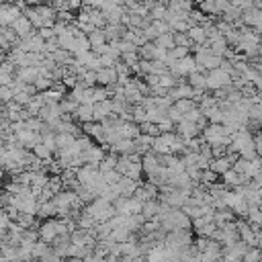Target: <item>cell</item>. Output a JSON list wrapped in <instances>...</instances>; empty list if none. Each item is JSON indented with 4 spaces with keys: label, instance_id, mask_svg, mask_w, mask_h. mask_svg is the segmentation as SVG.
Masks as SVG:
<instances>
[{
    "label": "cell",
    "instance_id": "6",
    "mask_svg": "<svg viewBox=\"0 0 262 262\" xmlns=\"http://www.w3.org/2000/svg\"><path fill=\"white\" fill-rule=\"evenodd\" d=\"M115 102H113V96L106 98V100H98L94 102V121H104L106 117H111L115 113Z\"/></svg>",
    "mask_w": 262,
    "mask_h": 262
},
{
    "label": "cell",
    "instance_id": "48",
    "mask_svg": "<svg viewBox=\"0 0 262 262\" xmlns=\"http://www.w3.org/2000/svg\"><path fill=\"white\" fill-rule=\"evenodd\" d=\"M256 31H258V33H260V35H262V23H260V25H258V27H256Z\"/></svg>",
    "mask_w": 262,
    "mask_h": 262
},
{
    "label": "cell",
    "instance_id": "38",
    "mask_svg": "<svg viewBox=\"0 0 262 262\" xmlns=\"http://www.w3.org/2000/svg\"><path fill=\"white\" fill-rule=\"evenodd\" d=\"M158 125H160L162 133H164V131H176V123H174L170 117H166V119H164L162 123H158Z\"/></svg>",
    "mask_w": 262,
    "mask_h": 262
},
{
    "label": "cell",
    "instance_id": "16",
    "mask_svg": "<svg viewBox=\"0 0 262 262\" xmlns=\"http://www.w3.org/2000/svg\"><path fill=\"white\" fill-rule=\"evenodd\" d=\"M188 35H190V39L194 41V45L209 43V37H207V29H205V25H192V27L188 29Z\"/></svg>",
    "mask_w": 262,
    "mask_h": 262
},
{
    "label": "cell",
    "instance_id": "4",
    "mask_svg": "<svg viewBox=\"0 0 262 262\" xmlns=\"http://www.w3.org/2000/svg\"><path fill=\"white\" fill-rule=\"evenodd\" d=\"M14 135H16V141H18L20 145L31 147V149L35 147V143L41 141V133L35 131V129H31V127H27V129H23V131H16Z\"/></svg>",
    "mask_w": 262,
    "mask_h": 262
},
{
    "label": "cell",
    "instance_id": "27",
    "mask_svg": "<svg viewBox=\"0 0 262 262\" xmlns=\"http://www.w3.org/2000/svg\"><path fill=\"white\" fill-rule=\"evenodd\" d=\"M174 41H176V45H184V47H194V41L190 39V35H188V31L186 33H180V31H174Z\"/></svg>",
    "mask_w": 262,
    "mask_h": 262
},
{
    "label": "cell",
    "instance_id": "24",
    "mask_svg": "<svg viewBox=\"0 0 262 262\" xmlns=\"http://www.w3.org/2000/svg\"><path fill=\"white\" fill-rule=\"evenodd\" d=\"M156 45H160V47H164V49H172V47H176V41H174V31L162 33V35L156 39Z\"/></svg>",
    "mask_w": 262,
    "mask_h": 262
},
{
    "label": "cell",
    "instance_id": "18",
    "mask_svg": "<svg viewBox=\"0 0 262 262\" xmlns=\"http://www.w3.org/2000/svg\"><path fill=\"white\" fill-rule=\"evenodd\" d=\"M111 237H113L115 242H119V244H123V242H129V239H135V231H131L129 227H125V225H121V227H115V229L111 231Z\"/></svg>",
    "mask_w": 262,
    "mask_h": 262
},
{
    "label": "cell",
    "instance_id": "22",
    "mask_svg": "<svg viewBox=\"0 0 262 262\" xmlns=\"http://www.w3.org/2000/svg\"><path fill=\"white\" fill-rule=\"evenodd\" d=\"M160 205L162 203H158L156 199H151V201H145L143 203V217H145V221L147 219H154V217H158V213H160Z\"/></svg>",
    "mask_w": 262,
    "mask_h": 262
},
{
    "label": "cell",
    "instance_id": "20",
    "mask_svg": "<svg viewBox=\"0 0 262 262\" xmlns=\"http://www.w3.org/2000/svg\"><path fill=\"white\" fill-rule=\"evenodd\" d=\"M74 141H76V135H74V133L61 131V133L55 135V145H57V149H66V147H70ZM57 149H55V151H57Z\"/></svg>",
    "mask_w": 262,
    "mask_h": 262
},
{
    "label": "cell",
    "instance_id": "25",
    "mask_svg": "<svg viewBox=\"0 0 262 262\" xmlns=\"http://www.w3.org/2000/svg\"><path fill=\"white\" fill-rule=\"evenodd\" d=\"M209 45H211L213 53H217V55H225V51L229 49V43H227L225 35H223V37H219V39H213V41H209Z\"/></svg>",
    "mask_w": 262,
    "mask_h": 262
},
{
    "label": "cell",
    "instance_id": "29",
    "mask_svg": "<svg viewBox=\"0 0 262 262\" xmlns=\"http://www.w3.org/2000/svg\"><path fill=\"white\" fill-rule=\"evenodd\" d=\"M149 14H151V18H166V14H168V4L154 2V6L149 8Z\"/></svg>",
    "mask_w": 262,
    "mask_h": 262
},
{
    "label": "cell",
    "instance_id": "30",
    "mask_svg": "<svg viewBox=\"0 0 262 262\" xmlns=\"http://www.w3.org/2000/svg\"><path fill=\"white\" fill-rule=\"evenodd\" d=\"M174 106H176L178 111H182V113H188L190 108H194V106H199V104H196L194 98H178V100L174 102Z\"/></svg>",
    "mask_w": 262,
    "mask_h": 262
},
{
    "label": "cell",
    "instance_id": "9",
    "mask_svg": "<svg viewBox=\"0 0 262 262\" xmlns=\"http://www.w3.org/2000/svg\"><path fill=\"white\" fill-rule=\"evenodd\" d=\"M10 27L16 31V35H18V37H27V35H31V33H33V27H35V25H33V23H31V18L23 12V14H20V16L10 25Z\"/></svg>",
    "mask_w": 262,
    "mask_h": 262
},
{
    "label": "cell",
    "instance_id": "39",
    "mask_svg": "<svg viewBox=\"0 0 262 262\" xmlns=\"http://www.w3.org/2000/svg\"><path fill=\"white\" fill-rule=\"evenodd\" d=\"M100 61H102V68H111V66H115L119 59H117L115 55H111V53H104V55H100Z\"/></svg>",
    "mask_w": 262,
    "mask_h": 262
},
{
    "label": "cell",
    "instance_id": "33",
    "mask_svg": "<svg viewBox=\"0 0 262 262\" xmlns=\"http://www.w3.org/2000/svg\"><path fill=\"white\" fill-rule=\"evenodd\" d=\"M154 53H156V41H147L145 45L139 47V55L143 59H154Z\"/></svg>",
    "mask_w": 262,
    "mask_h": 262
},
{
    "label": "cell",
    "instance_id": "12",
    "mask_svg": "<svg viewBox=\"0 0 262 262\" xmlns=\"http://www.w3.org/2000/svg\"><path fill=\"white\" fill-rule=\"evenodd\" d=\"M16 78H20L23 82H35L39 78V66H25V68H16L14 72Z\"/></svg>",
    "mask_w": 262,
    "mask_h": 262
},
{
    "label": "cell",
    "instance_id": "49",
    "mask_svg": "<svg viewBox=\"0 0 262 262\" xmlns=\"http://www.w3.org/2000/svg\"><path fill=\"white\" fill-rule=\"evenodd\" d=\"M192 2H194V4H203L205 0H192Z\"/></svg>",
    "mask_w": 262,
    "mask_h": 262
},
{
    "label": "cell",
    "instance_id": "21",
    "mask_svg": "<svg viewBox=\"0 0 262 262\" xmlns=\"http://www.w3.org/2000/svg\"><path fill=\"white\" fill-rule=\"evenodd\" d=\"M117 162H119V154H113V151H106V156L100 160V164H98V168H100V172H108V170H113V168H117Z\"/></svg>",
    "mask_w": 262,
    "mask_h": 262
},
{
    "label": "cell",
    "instance_id": "19",
    "mask_svg": "<svg viewBox=\"0 0 262 262\" xmlns=\"http://www.w3.org/2000/svg\"><path fill=\"white\" fill-rule=\"evenodd\" d=\"M188 82L196 90H209L207 88V74L205 72H192V74H188Z\"/></svg>",
    "mask_w": 262,
    "mask_h": 262
},
{
    "label": "cell",
    "instance_id": "45",
    "mask_svg": "<svg viewBox=\"0 0 262 262\" xmlns=\"http://www.w3.org/2000/svg\"><path fill=\"white\" fill-rule=\"evenodd\" d=\"M94 29H96V27H94L92 23H84V25H80V31H82V33H86V35H90Z\"/></svg>",
    "mask_w": 262,
    "mask_h": 262
},
{
    "label": "cell",
    "instance_id": "42",
    "mask_svg": "<svg viewBox=\"0 0 262 262\" xmlns=\"http://www.w3.org/2000/svg\"><path fill=\"white\" fill-rule=\"evenodd\" d=\"M143 33H145V37H147L149 41H156V39L160 37V33L156 31V27H154V25H149V27H145V29H143Z\"/></svg>",
    "mask_w": 262,
    "mask_h": 262
},
{
    "label": "cell",
    "instance_id": "47",
    "mask_svg": "<svg viewBox=\"0 0 262 262\" xmlns=\"http://www.w3.org/2000/svg\"><path fill=\"white\" fill-rule=\"evenodd\" d=\"M151 2H160V4H168L170 0H151Z\"/></svg>",
    "mask_w": 262,
    "mask_h": 262
},
{
    "label": "cell",
    "instance_id": "44",
    "mask_svg": "<svg viewBox=\"0 0 262 262\" xmlns=\"http://www.w3.org/2000/svg\"><path fill=\"white\" fill-rule=\"evenodd\" d=\"M12 80H14V74H2V72H0V84H2V86L12 84Z\"/></svg>",
    "mask_w": 262,
    "mask_h": 262
},
{
    "label": "cell",
    "instance_id": "13",
    "mask_svg": "<svg viewBox=\"0 0 262 262\" xmlns=\"http://www.w3.org/2000/svg\"><path fill=\"white\" fill-rule=\"evenodd\" d=\"M117 80H119V74H117L115 66H111V68H100V70H98V84L108 86V84H115Z\"/></svg>",
    "mask_w": 262,
    "mask_h": 262
},
{
    "label": "cell",
    "instance_id": "26",
    "mask_svg": "<svg viewBox=\"0 0 262 262\" xmlns=\"http://www.w3.org/2000/svg\"><path fill=\"white\" fill-rule=\"evenodd\" d=\"M88 39H90L92 47H98V45L106 43V35H104V29H94V31L88 35Z\"/></svg>",
    "mask_w": 262,
    "mask_h": 262
},
{
    "label": "cell",
    "instance_id": "40",
    "mask_svg": "<svg viewBox=\"0 0 262 262\" xmlns=\"http://www.w3.org/2000/svg\"><path fill=\"white\" fill-rule=\"evenodd\" d=\"M39 35H41L43 39H53V37H57V33H55L53 27H43V29H39Z\"/></svg>",
    "mask_w": 262,
    "mask_h": 262
},
{
    "label": "cell",
    "instance_id": "5",
    "mask_svg": "<svg viewBox=\"0 0 262 262\" xmlns=\"http://www.w3.org/2000/svg\"><path fill=\"white\" fill-rule=\"evenodd\" d=\"M192 0H170L168 2V10L172 14H176L178 18H188L190 10H192Z\"/></svg>",
    "mask_w": 262,
    "mask_h": 262
},
{
    "label": "cell",
    "instance_id": "28",
    "mask_svg": "<svg viewBox=\"0 0 262 262\" xmlns=\"http://www.w3.org/2000/svg\"><path fill=\"white\" fill-rule=\"evenodd\" d=\"M205 115H207V119L211 121V123H223V117H225V113L219 108V106H213V108H207V111H203Z\"/></svg>",
    "mask_w": 262,
    "mask_h": 262
},
{
    "label": "cell",
    "instance_id": "11",
    "mask_svg": "<svg viewBox=\"0 0 262 262\" xmlns=\"http://www.w3.org/2000/svg\"><path fill=\"white\" fill-rule=\"evenodd\" d=\"M213 172H217L219 176L225 174L227 170L233 168V160L229 156H219V158H211V166H209Z\"/></svg>",
    "mask_w": 262,
    "mask_h": 262
},
{
    "label": "cell",
    "instance_id": "2",
    "mask_svg": "<svg viewBox=\"0 0 262 262\" xmlns=\"http://www.w3.org/2000/svg\"><path fill=\"white\" fill-rule=\"evenodd\" d=\"M25 10L14 2V4H2L0 6V25L2 27H10Z\"/></svg>",
    "mask_w": 262,
    "mask_h": 262
},
{
    "label": "cell",
    "instance_id": "34",
    "mask_svg": "<svg viewBox=\"0 0 262 262\" xmlns=\"http://www.w3.org/2000/svg\"><path fill=\"white\" fill-rule=\"evenodd\" d=\"M217 176H219V174H217V172H213L211 168L201 170V182H203V184H207V186H209V184H213V182H217Z\"/></svg>",
    "mask_w": 262,
    "mask_h": 262
},
{
    "label": "cell",
    "instance_id": "36",
    "mask_svg": "<svg viewBox=\"0 0 262 262\" xmlns=\"http://www.w3.org/2000/svg\"><path fill=\"white\" fill-rule=\"evenodd\" d=\"M0 98H2V102H10L14 98V90H12L10 84H6V86L0 88Z\"/></svg>",
    "mask_w": 262,
    "mask_h": 262
},
{
    "label": "cell",
    "instance_id": "8",
    "mask_svg": "<svg viewBox=\"0 0 262 262\" xmlns=\"http://www.w3.org/2000/svg\"><path fill=\"white\" fill-rule=\"evenodd\" d=\"M242 20H244L246 27L256 29V27L262 23V8H258V6H250V8H246V10L242 12Z\"/></svg>",
    "mask_w": 262,
    "mask_h": 262
},
{
    "label": "cell",
    "instance_id": "35",
    "mask_svg": "<svg viewBox=\"0 0 262 262\" xmlns=\"http://www.w3.org/2000/svg\"><path fill=\"white\" fill-rule=\"evenodd\" d=\"M199 8H201L205 14H219V12H217V0H205L203 4H199Z\"/></svg>",
    "mask_w": 262,
    "mask_h": 262
},
{
    "label": "cell",
    "instance_id": "46",
    "mask_svg": "<svg viewBox=\"0 0 262 262\" xmlns=\"http://www.w3.org/2000/svg\"><path fill=\"white\" fill-rule=\"evenodd\" d=\"M254 86H256V90H258V92L262 94V74H260V76H258V78L254 80Z\"/></svg>",
    "mask_w": 262,
    "mask_h": 262
},
{
    "label": "cell",
    "instance_id": "31",
    "mask_svg": "<svg viewBox=\"0 0 262 262\" xmlns=\"http://www.w3.org/2000/svg\"><path fill=\"white\" fill-rule=\"evenodd\" d=\"M133 121L139 125L147 121V108L143 104H133Z\"/></svg>",
    "mask_w": 262,
    "mask_h": 262
},
{
    "label": "cell",
    "instance_id": "10",
    "mask_svg": "<svg viewBox=\"0 0 262 262\" xmlns=\"http://www.w3.org/2000/svg\"><path fill=\"white\" fill-rule=\"evenodd\" d=\"M76 121L82 125V123H90V121H94V104H90V102H80V106L76 108Z\"/></svg>",
    "mask_w": 262,
    "mask_h": 262
},
{
    "label": "cell",
    "instance_id": "15",
    "mask_svg": "<svg viewBox=\"0 0 262 262\" xmlns=\"http://www.w3.org/2000/svg\"><path fill=\"white\" fill-rule=\"evenodd\" d=\"M235 211L231 209V207H223V209H217L215 211V223L219 225V227H223V225H227L229 221H235Z\"/></svg>",
    "mask_w": 262,
    "mask_h": 262
},
{
    "label": "cell",
    "instance_id": "14",
    "mask_svg": "<svg viewBox=\"0 0 262 262\" xmlns=\"http://www.w3.org/2000/svg\"><path fill=\"white\" fill-rule=\"evenodd\" d=\"M176 131H178L182 137H196V135H201L196 123H192V121H188V119L180 121V123L176 125Z\"/></svg>",
    "mask_w": 262,
    "mask_h": 262
},
{
    "label": "cell",
    "instance_id": "1",
    "mask_svg": "<svg viewBox=\"0 0 262 262\" xmlns=\"http://www.w3.org/2000/svg\"><path fill=\"white\" fill-rule=\"evenodd\" d=\"M227 84H233V78L223 68H215V70H209L207 72V88L209 90L215 92V90H219L221 86H227Z\"/></svg>",
    "mask_w": 262,
    "mask_h": 262
},
{
    "label": "cell",
    "instance_id": "17",
    "mask_svg": "<svg viewBox=\"0 0 262 262\" xmlns=\"http://www.w3.org/2000/svg\"><path fill=\"white\" fill-rule=\"evenodd\" d=\"M39 217L43 219H49V217H55L57 215V207H55V201L49 199V201H41L39 203V211H37Z\"/></svg>",
    "mask_w": 262,
    "mask_h": 262
},
{
    "label": "cell",
    "instance_id": "41",
    "mask_svg": "<svg viewBox=\"0 0 262 262\" xmlns=\"http://www.w3.org/2000/svg\"><path fill=\"white\" fill-rule=\"evenodd\" d=\"M231 6H233V2H231V0H217V12H219V14L227 12Z\"/></svg>",
    "mask_w": 262,
    "mask_h": 262
},
{
    "label": "cell",
    "instance_id": "50",
    "mask_svg": "<svg viewBox=\"0 0 262 262\" xmlns=\"http://www.w3.org/2000/svg\"><path fill=\"white\" fill-rule=\"evenodd\" d=\"M260 166H262V156H260Z\"/></svg>",
    "mask_w": 262,
    "mask_h": 262
},
{
    "label": "cell",
    "instance_id": "23",
    "mask_svg": "<svg viewBox=\"0 0 262 262\" xmlns=\"http://www.w3.org/2000/svg\"><path fill=\"white\" fill-rule=\"evenodd\" d=\"M33 154H35V156H39L41 160H51V158H53V154H55V149H53V147H49L47 143L39 141V143H35Z\"/></svg>",
    "mask_w": 262,
    "mask_h": 262
},
{
    "label": "cell",
    "instance_id": "7",
    "mask_svg": "<svg viewBox=\"0 0 262 262\" xmlns=\"http://www.w3.org/2000/svg\"><path fill=\"white\" fill-rule=\"evenodd\" d=\"M106 156V147L100 143V145H90L88 149H84L82 158H84V164H100V160Z\"/></svg>",
    "mask_w": 262,
    "mask_h": 262
},
{
    "label": "cell",
    "instance_id": "43",
    "mask_svg": "<svg viewBox=\"0 0 262 262\" xmlns=\"http://www.w3.org/2000/svg\"><path fill=\"white\" fill-rule=\"evenodd\" d=\"M151 94L154 96H166L168 94V88L162 86V84H156V86H151Z\"/></svg>",
    "mask_w": 262,
    "mask_h": 262
},
{
    "label": "cell",
    "instance_id": "37",
    "mask_svg": "<svg viewBox=\"0 0 262 262\" xmlns=\"http://www.w3.org/2000/svg\"><path fill=\"white\" fill-rule=\"evenodd\" d=\"M168 117H170V119H172V121H174L176 125H178L180 121H184V113H182V111H178V108H176L174 104H172V106L168 108Z\"/></svg>",
    "mask_w": 262,
    "mask_h": 262
},
{
    "label": "cell",
    "instance_id": "32",
    "mask_svg": "<svg viewBox=\"0 0 262 262\" xmlns=\"http://www.w3.org/2000/svg\"><path fill=\"white\" fill-rule=\"evenodd\" d=\"M14 221H18L23 227H35V213L20 211V213H18V217H16Z\"/></svg>",
    "mask_w": 262,
    "mask_h": 262
},
{
    "label": "cell",
    "instance_id": "3",
    "mask_svg": "<svg viewBox=\"0 0 262 262\" xmlns=\"http://www.w3.org/2000/svg\"><path fill=\"white\" fill-rule=\"evenodd\" d=\"M57 235H59V231H57V219H55V217H49V219H45V221L39 225V237H41V239L53 244V239H55Z\"/></svg>",
    "mask_w": 262,
    "mask_h": 262
}]
</instances>
